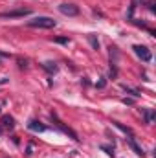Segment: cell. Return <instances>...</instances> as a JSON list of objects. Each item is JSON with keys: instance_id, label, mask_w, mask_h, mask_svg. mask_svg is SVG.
Segmentation results:
<instances>
[{"instance_id": "6", "label": "cell", "mask_w": 156, "mask_h": 158, "mask_svg": "<svg viewBox=\"0 0 156 158\" xmlns=\"http://www.w3.org/2000/svg\"><path fill=\"white\" fill-rule=\"evenodd\" d=\"M127 142H129V145L132 147V151H134V153H136L138 156H142V158L145 156V151H143V149H142V147L138 145V142L134 140V134H129V138H127Z\"/></svg>"}, {"instance_id": "8", "label": "cell", "mask_w": 156, "mask_h": 158, "mask_svg": "<svg viewBox=\"0 0 156 158\" xmlns=\"http://www.w3.org/2000/svg\"><path fill=\"white\" fill-rule=\"evenodd\" d=\"M2 127H6V129H13V127H15V119H13V116H9V114L2 116Z\"/></svg>"}, {"instance_id": "14", "label": "cell", "mask_w": 156, "mask_h": 158, "mask_svg": "<svg viewBox=\"0 0 156 158\" xmlns=\"http://www.w3.org/2000/svg\"><path fill=\"white\" fill-rule=\"evenodd\" d=\"M125 92H127V94H130V96H134V98H138V96H140V92H136V90H130V88H127V86H125Z\"/></svg>"}, {"instance_id": "18", "label": "cell", "mask_w": 156, "mask_h": 158, "mask_svg": "<svg viewBox=\"0 0 156 158\" xmlns=\"http://www.w3.org/2000/svg\"><path fill=\"white\" fill-rule=\"evenodd\" d=\"M105 85H107V83H105V79L101 77V81H99V83H97V88H103V86H105Z\"/></svg>"}, {"instance_id": "1", "label": "cell", "mask_w": 156, "mask_h": 158, "mask_svg": "<svg viewBox=\"0 0 156 158\" xmlns=\"http://www.w3.org/2000/svg\"><path fill=\"white\" fill-rule=\"evenodd\" d=\"M26 24L30 28H42V30H51V28L57 26V22L53 19H50V17H35V19L28 20Z\"/></svg>"}, {"instance_id": "3", "label": "cell", "mask_w": 156, "mask_h": 158, "mask_svg": "<svg viewBox=\"0 0 156 158\" xmlns=\"http://www.w3.org/2000/svg\"><path fill=\"white\" fill-rule=\"evenodd\" d=\"M132 50H134V53H136V55H138V57H140L142 61H145V63H149V61L153 59V53H151V50H149L147 46H142V44H136V46H134Z\"/></svg>"}, {"instance_id": "2", "label": "cell", "mask_w": 156, "mask_h": 158, "mask_svg": "<svg viewBox=\"0 0 156 158\" xmlns=\"http://www.w3.org/2000/svg\"><path fill=\"white\" fill-rule=\"evenodd\" d=\"M51 119H53V123H55V127H59V129H61V131H63L64 134H68V136H70L72 140H76V142H79V136H77V132H76L74 129H70V127H66V125H64V123H63V121L59 119V116H57L55 112H51Z\"/></svg>"}, {"instance_id": "15", "label": "cell", "mask_w": 156, "mask_h": 158, "mask_svg": "<svg viewBox=\"0 0 156 158\" xmlns=\"http://www.w3.org/2000/svg\"><path fill=\"white\" fill-rule=\"evenodd\" d=\"M55 42H59V44H68V37H57Z\"/></svg>"}, {"instance_id": "9", "label": "cell", "mask_w": 156, "mask_h": 158, "mask_svg": "<svg viewBox=\"0 0 156 158\" xmlns=\"http://www.w3.org/2000/svg\"><path fill=\"white\" fill-rule=\"evenodd\" d=\"M42 68H44L48 74H55V72H57V64H55V63H51V61L42 63Z\"/></svg>"}, {"instance_id": "19", "label": "cell", "mask_w": 156, "mask_h": 158, "mask_svg": "<svg viewBox=\"0 0 156 158\" xmlns=\"http://www.w3.org/2000/svg\"><path fill=\"white\" fill-rule=\"evenodd\" d=\"M28 66V61H20V68H26Z\"/></svg>"}, {"instance_id": "11", "label": "cell", "mask_w": 156, "mask_h": 158, "mask_svg": "<svg viewBox=\"0 0 156 158\" xmlns=\"http://www.w3.org/2000/svg\"><path fill=\"white\" fill-rule=\"evenodd\" d=\"M112 125H114V127H117V129H119V131H123V132H125V134H132V131H130V129H129V127H125V125H121V123H119V121H112Z\"/></svg>"}, {"instance_id": "10", "label": "cell", "mask_w": 156, "mask_h": 158, "mask_svg": "<svg viewBox=\"0 0 156 158\" xmlns=\"http://www.w3.org/2000/svg\"><path fill=\"white\" fill-rule=\"evenodd\" d=\"M143 116H145V123H153L154 119V112L151 109H143Z\"/></svg>"}, {"instance_id": "5", "label": "cell", "mask_w": 156, "mask_h": 158, "mask_svg": "<svg viewBox=\"0 0 156 158\" xmlns=\"http://www.w3.org/2000/svg\"><path fill=\"white\" fill-rule=\"evenodd\" d=\"M26 15H30V9H15V11L0 13V19H18V17H26Z\"/></svg>"}, {"instance_id": "17", "label": "cell", "mask_w": 156, "mask_h": 158, "mask_svg": "<svg viewBox=\"0 0 156 158\" xmlns=\"http://www.w3.org/2000/svg\"><path fill=\"white\" fill-rule=\"evenodd\" d=\"M149 9H151V13H154L156 7H154V0H149Z\"/></svg>"}, {"instance_id": "13", "label": "cell", "mask_w": 156, "mask_h": 158, "mask_svg": "<svg viewBox=\"0 0 156 158\" xmlns=\"http://www.w3.org/2000/svg\"><path fill=\"white\" fill-rule=\"evenodd\" d=\"M88 40H90V44H92L94 50H99V40L96 39V35H88Z\"/></svg>"}, {"instance_id": "4", "label": "cell", "mask_w": 156, "mask_h": 158, "mask_svg": "<svg viewBox=\"0 0 156 158\" xmlns=\"http://www.w3.org/2000/svg\"><path fill=\"white\" fill-rule=\"evenodd\" d=\"M59 11L66 17H77L79 15V7L76 4H61L59 6Z\"/></svg>"}, {"instance_id": "7", "label": "cell", "mask_w": 156, "mask_h": 158, "mask_svg": "<svg viewBox=\"0 0 156 158\" xmlns=\"http://www.w3.org/2000/svg\"><path fill=\"white\" fill-rule=\"evenodd\" d=\"M28 129L33 131V132H44V131H46V125H42L37 119H31V121L28 123Z\"/></svg>"}, {"instance_id": "12", "label": "cell", "mask_w": 156, "mask_h": 158, "mask_svg": "<svg viewBox=\"0 0 156 158\" xmlns=\"http://www.w3.org/2000/svg\"><path fill=\"white\" fill-rule=\"evenodd\" d=\"M138 2H140V0H132V2H130V9H129V13H127V17H129V19H132V15H134V9L138 7Z\"/></svg>"}, {"instance_id": "16", "label": "cell", "mask_w": 156, "mask_h": 158, "mask_svg": "<svg viewBox=\"0 0 156 158\" xmlns=\"http://www.w3.org/2000/svg\"><path fill=\"white\" fill-rule=\"evenodd\" d=\"M101 149H103V151H107V155L114 156V153H112V149H110V147H107V145H101Z\"/></svg>"}]
</instances>
